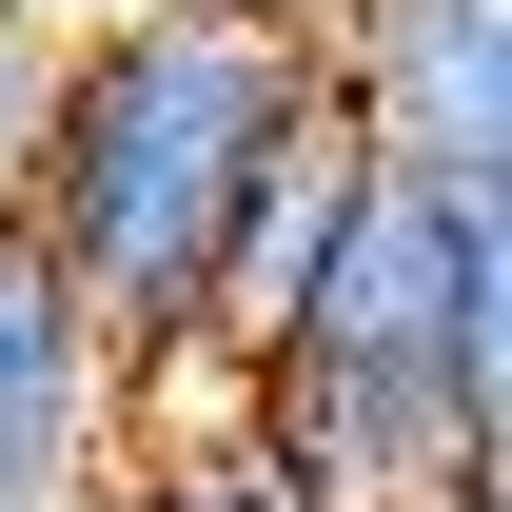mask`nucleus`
Here are the masks:
<instances>
[{
    "mask_svg": "<svg viewBox=\"0 0 512 512\" xmlns=\"http://www.w3.org/2000/svg\"><path fill=\"white\" fill-rule=\"evenodd\" d=\"M335 99L375 119V158H394V178L493 197V178H512V0H355Z\"/></svg>",
    "mask_w": 512,
    "mask_h": 512,
    "instance_id": "obj_3",
    "label": "nucleus"
},
{
    "mask_svg": "<svg viewBox=\"0 0 512 512\" xmlns=\"http://www.w3.org/2000/svg\"><path fill=\"white\" fill-rule=\"evenodd\" d=\"M316 99H335V40L256 20V0H138L60 60V138H40L20 237L79 276V316L138 355V394L217 375V256Z\"/></svg>",
    "mask_w": 512,
    "mask_h": 512,
    "instance_id": "obj_1",
    "label": "nucleus"
},
{
    "mask_svg": "<svg viewBox=\"0 0 512 512\" xmlns=\"http://www.w3.org/2000/svg\"><path fill=\"white\" fill-rule=\"evenodd\" d=\"M355 197H375V119H355V99H316V119L276 138V178H256L237 256H217V375H256V355L296 335V296H316V256L355 237Z\"/></svg>",
    "mask_w": 512,
    "mask_h": 512,
    "instance_id": "obj_4",
    "label": "nucleus"
},
{
    "mask_svg": "<svg viewBox=\"0 0 512 512\" xmlns=\"http://www.w3.org/2000/svg\"><path fill=\"white\" fill-rule=\"evenodd\" d=\"M60 20H20V0H0V237H20V197H40V138H60Z\"/></svg>",
    "mask_w": 512,
    "mask_h": 512,
    "instance_id": "obj_7",
    "label": "nucleus"
},
{
    "mask_svg": "<svg viewBox=\"0 0 512 512\" xmlns=\"http://www.w3.org/2000/svg\"><path fill=\"white\" fill-rule=\"evenodd\" d=\"M256 20H296V40H355V0H256Z\"/></svg>",
    "mask_w": 512,
    "mask_h": 512,
    "instance_id": "obj_8",
    "label": "nucleus"
},
{
    "mask_svg": "<svg viewBox=\"0 0 512 512\" xmlns=\"http://www.w3.org/2000/svg\"><path fill=\"white\" fill-rule=\"evenodd\" d=\"M453 375H473V453L512 473V178L473 197V296H453Z\"/></svg>",
    "mask_w": 512,
    "mask_h": 512,
    "instance_id": "obj_5",
    "label": "nucleus"
},
{
    "mask_svg": "<svg viewBox=\"0 0 512 512\" xmlns=\"http://www.w3.org/2000/svg\"><path fill=\"white\" fill-rule=\"evenodd\" d=\"M99 512H276V493L237 473V434H217L197 394H158V453H138V473H119Z\"/></svg>",
    "mask_w": 512,
    "mask_h": 512,
    "instance_id": "obj_6",
    "label": "nucleus"
},
{
    "mask_svg": "<svg viewBox=\"0 0 512 512\" xmlns=\"http://www.w3.org/2000/svg\"><path fill=\"white\" fill-rule=\"evenodd\" d=\"M158 453V394L99 316H79V276L40 237H0V512H99Z\"/></svg>",
    "mask_w": 512,
    "mask_h": 512,
    "instance_id": "obj_2",
    "label": "nucleus"
},
{
    "mask_svg": "<svg viewBox=\"0 0 512 512\" xmlns=\"http://www.w3.org/2000/svg\"><path fill=\"white\" fill-rule=\"evenodd\" d=\"M20 20H60V40H99V20H138V0H20Z\"/></svg>",
    "mask_w": 512,
    "mask_h": 512,
    "instance_id": "obj_9",
    "label": "nucleus"
}]
</instances>
